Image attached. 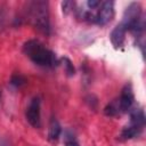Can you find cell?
Instances as JSON below:
<instances>
[{
    "label": "cell",
    "instance_id": "1",
    "mask_svg": "<svg viewBox=\"0 0 146 146\" xmlns=\"http://www.w3.org/2000/svg\"><path fill=\"white\" fill-rule=\"evenodd\" d=\"M23 51L35 65L51 68L59 64L56 54L38 40L26 41L23 46Z\"/></svg>",
    "mask_w": 146,
    "mask_h": 146
},
{
    "label": "cell",
    "instance_id": "2",
    "mask_svg": "<svg viewBox=\"0 0 146 146\" xmlns=\"http://www.w3.org/2000/svg\"><path fill=\"white\" fill-rule=\"evenodd\" d=\"M26 18L30 24L43 34L50 33V21L47 1H31L26 7Z\"/></svg>",
    "mask_w": 146,
    "mask_h": 146
},
{
    "label": "cell",
    "instance_id": "3",
    "mask_svg": "<svg viewBox=\"0 0 146 146\" xmlns=\"http://www.w3.org/2000/svg\"><path fill=\"white\" fill-rule=\"evenodd\" d=\"M125 31H130L136 35H140L145 27V18L139 2H131L124 10L121 22Z\"/></svg>",
    "mask_w": 146,
    "mask_h": 146
},
{
    "label": "cell",
    "instance_id": "4",
    "mask_svg": "<svg viewBox=\"0 0 146 146\" xmlns=\"http://www.w3.org/2000/svg\"><path fill=\"white\" fill-rule=\"evenodd\" d=\"M40 98L34 97L31 99L27 108H26V120L33 128H40L41 127V115H40Z\"/></svg>",
    "mask_w": 146,
    "mask_h": 146
},
{
    "label": "cell",
    "instance_id": "5",
    "mask_svg": "<svg viewBox=\"0 0 146 146\" xmlns=\"http://www.w3.org/2000/svg\"><path fill=\"white\" fill-rule=\"evenodd\" d=\"M114 17V2L113 1H104L100 2L99 9L96 11L95 23L98 25H106Z\"/></svg>",
    "mask_w": 146,
    "mask_h": 146
},
{
    "label": "cell",
    "instance_id": "6",
    "mask_svg": "<svg viewBox=\"0 0 146 146\" xmlns=\"http://www.w3.org/2000/svg\"><path fill=\"white\" fill-rule=\"evenodd\" d=\"M117 102H119L121 113L129 112L132 108V105H133V102H135V96H133L131 84H125L123 87V89L121 91V95L117 98Z\"/></svg>",
    "mask_w": 146,
    "mask_h": 146
},
{
    "label": "cell",
    "instance_id": "7",
    "mask_svg": "<svg viewBox=\"0 0 146 146\" xmlns=\"http://www.w3.org/2000/svg\"><path fill=\"white\" fill-rule=\"evenodd\" d=\"M125 29L123 27V25L120 23L117 24L113 31L111 32V35H110V39H111V42L112 44L114 46V48H121L124 43V40H125Z\"/></svg>",
    "mask_w": 146,
    "mask_h": 146
},
{
    "label": "cell",
    "instance_id": "8",
    "mask_svg": "<svg viewBox=\"0 0 146 146\" xmlns=\"http://www.w3.org/2000/svg\"><path fill=\"white\" fill-rule=\"evenodd\" d=\"M141 131H143V128L130 123L129 125H127V127H124L122 129L121 135H120V138L123 139V140H129V139H132V138L138 137L141 133Z\"/></svg>",
    "mask_w": 146,
    "mask_h": 146
},
{
    "label": "cell",
    "instance_id": "9",
    "mask_svg": "<svg viewBox=\"0 0 146 146\" xmlns=\"http://www.w3.org/2000/svg\"><path fill=\"white\" fill-rule=\"evenodd\" d=\"M129 112H130V123L144 128L146 121L144 111L141 108H131Z\"/></svg>",
    "mask_w": 146,
    "mask_h": 146
},
{
    "label": "cell",
    "instance_id": "10",
    "mask_svg": "<svg viewBox=\"0 0 146 146\" xmlns=\"http://www.w3.org/2000/svg\"><path fill=\"white\" fill-rule=\"evenodd\" d=\"M60 133H62V127L59 122L55 119H51L49 123V128H48V139L50 141H55L59 138Z\"/></svg>",
    "mask_w": 146,
    "mask_h": 146
},
{
    "label": "cell",
    "instance_id": "11",
    "mask_svg": "<svg viewBox=\"0 0 146 146\" xmlns=\"http://www.w3.org/2000/svg\"><path fill=\"white\" fill-rule=\"evenodd\" d=\"M104 113H105V115H107V116H115V115H117V114L121 113L117 98L114 99V100H112L111 103H108V104L105 106Z\"/></svg>",
    "mask_w": 146,
    "mask_h": 146
},
{
    "label": "cell",
    "instance_id": "12",
    "mask_svg": "<svg viewBox=\"0 0 146 146\" xmlns=\"http://www.w3.org/2000/svg\"><path fill=\"white\" fill-rule=\"evenodd\" d=\"M64 146H80L75 136L71 131H66L64 133Z\"/></svg>",
    "mask_w": 146,
    "mask_h": 146
},
{
    "label": "cell",
    "instance_id": "13",
    "mask_svg": "<svg viewBox=\"0 0 146 146\" xmlns=\"http://www.w3.org/2000/svg\"><path fill=\"white\" fill-rule=\"evenodd\" d=\"M26 83V79L21 74H14L10 79V84H13L16 88H19Z\"/></svg>",
    "mask_w": 146,
    "mask_h": 146
},
{
    "label": "cell",
    "instance_id": "14",
    "mask_svg": "<svg viewBox=\"0 0 146 146\" xmlns=\"http://www.w3.org/2000/svg\"><path fill=\"white\" fill-rule=\"evenodd\" d=\"M62 60H63V63H64V70H65L66 74H67L68 76L74 75V74H75V70H74V66H73L72 62H71L67 57H63Z\"/></svg>",
    "mask_w": 146,
    "mask_h": 146
},
{
    "label": "cell",
    "instance_id": "15",
    "mask_svg": "<svg viewBox=\"0 0 146 146\" xmlns=\"http://www.w3.org/2000/svg\"><path fill=\"white\" fill-rule=\"evenodd\" d=\"M73 7H74V2H72V1H63L62 2V9H63L64 14H68Z\"/></svg>",
    "mask_w": 146,
    "mask_h": 146
},
{
    "label": "cell",
    "instance_id": "16",
    "mask_svg": "<svg viewBox=\"0 0 146 146\" xmlns=\"http://www.w3.org/2000/svg\"><path fill=\"white\" fill-rule=\"evenodd\" d=\"M99 5H100V2L97 1V0H89L87 2V6L89 7V10H95L96 8L99 7Z\"/></svg>",
    "mask_w": 146,
    "mask_h": 146
},
{
    "label": "cell",
    "instance_id": "17",
    "mask_svg": "<svg viewBox=\"0 0 146 146\" xmlns=\"http://www.w3.org/2000/svg\"><path fill=\"white\" fill-rule=\"evenodd\" d=\"M0 146H11V145H10V143H9L8 140H3V141L0 144Z\"/></svg>",
    "mask_w": 146,
    "mask_h": 146
},
{
    "label": "cell",
    "instance_id": "18",
    "mask_svg": "<svg viewBox=\"0 0 146 146\" xmlns=\"http://www.w3.org/2000/svg\"><path fill=\"white\" fill-rule=\"evenodd\" d=\"M0 97H1V91H0Z\"/></svg>",
    "mask_w": 146,
    "mask_h": 146
}]
</instances>
